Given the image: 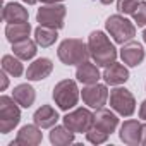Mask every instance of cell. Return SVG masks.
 I'll return each mask as SVG.
<instances>
[{"label":"cell","instance_id":"obj_12","mask_svg":"<svg viewBox=\"0 0 146 146\" xmlns=\"http://www.w3.org/2000/svg\"><path fill=\"white\" fill-rule=\"evenodd\" d=\"M117 125H119V117L112 110L103 108V107L102 108H96L93 127H96V129H100V131H103L107 134H112V132H115Z\"/></svg>","mask_w":146,"mask_h":146},{"label":"cell","instance_id":"obj_29","mask_svg":"<svg viewBox=\"0 0 146 146\" xmlns=\"http://www.w3.org/2000/svg\"><path fill=\"white\" fill-rule=\"evenodd\" d=\"M139 119H143V120H146V100L141 103V107H139Z\"/></svg>","mask_w":146,"mask_h":146},{"label":"cell","instance_id":"obj_33","mask_svg":"<svg viewBox=\"0 0 146 146\" xmlns=\"http://www.w3.org/2000/svg\"><path fill=\"white\" fill-rule=\"evenodd\" d=\"M100 2H102V4H103V5H110V4H112V2H113V0H100Z\"/></svg>","mask_w":146,"mask_h":146},{"label":"cell","instance_id":"obj_25","mask_svg":"<svg viewBox=\"0 0 146 146\" xmlns=\"http://www.w3.org/2000/svg\"><path fill=\"white\" fill-rule=\"evenodd\" d=\"M139 5V0H117V11L119 14H134Z\"/></svg>","mask_w":146,"mask_h":146},{"label":"cell","instance_id":"obj_4","mask_svg":"<svg viewBox=\"0 0 146 146\" xmlns=\"http://www.w3.org/2000/svg\"><path fill=\"white\" fill-rule=\"evenodd\" d=\"M105 28L110 33V36L113 38V41L119 43V45H124V43L131 41L136 36V26H134V23H131L122 14L110 16L105 21Z\"/></svg>","mask_w":146,"mask_h":146},{"label":"cell","instance_id":"obj_21","mask_svg":"<svg viewBox=\"0 0 146 146\" xmlns=\"http://www.w3.org/2000/svg\"><path fill=\"white\" fill-rule=\"evenodd\" d=\"M74 134L76 132H72L65 125H53L52 127V132H50V143L55 144V146L70 144V143H74Z\"/></svg>","mask_w":146,"mask_h":146},{"label":"cell","instance_id":"obj_23","mask_svg":"<svg viewBox=\"0 0 146 146\" xmlns=\"http://www.w3.org/2000/svg\"><path fill=\"white\" fill-rule=\"evenodd\" d=\"M36 46H38V43L28 38V40L12 43V52H14V55L19 57L21 60H31V58L36 55V52H38Z\"/></svg>","mask_w":146,"mask_h":146},{"label":"cell","instance_id":"obj_8","mask_svg":"<svg viewBox=\"0 0 146 146\" xmlns=\"http://www.w3.org/2000/svg\"><path fill=\"white\" fill-rule=\"evenodd\" d=\"M110 108L122 117H131L136 112V98L125 88H113L110 91Z\"/></svg>","mask_w":146,"mask_h":146},{"label":"cell","instance_id":"obj_14","mask_svg":"<svg viewBox=\"0 0 146 146\" xmlns=\"http://www.w3.org/2000/svg\"><path fill=\"white\" fill-rule=\"evenodd\" d=\"M53 70V64L50 58H36L33 64H29L28 70H26V78L28 81H41V79H46Z\"/></svg>","mask_w":146,"mask_h":146},{"label":"cell","instance_id":"obj_9","mask_svg":"<svg viewBox=\"0 0 146 146\" xmlns=\"http://www.w3.org/2000/svg\"><path fill=\"white\" fill-rule=\"evenodd\" d=\"M81 98H83L84 105H88L90 108L96 110V108H102L107 103V100L110 98V95H108V90H107L105 84L95 83V84H86L83 88Z\"/></svg>","mask_w":146,"mask_h":146},{"label":"cell","instance_id":"obj_24","mask_svg":"<svg viewBox=\"0 0 146 146\" xmlns=\"http://www.w3.org/2000/svg\"><path fill=\"white\" fill-rule=\"evenodd\" d=\"M2 69L12 78H21L24 74V65L19 57L16 55H4L2 57Z\"/></svg>","mask_w":146,"mask_h":146},{"label":"cell","instance_id":"obj_27","mask_svg":"<svg viewBox=\"0 0 146 146\" xmlns=\"http://www.w3.org/2000/svg\"><path fill=\"white\" fill-rule=\"evenodd\" d=\"M132 17H134V23L137 26H146V2H139Z\"/></svg>","mask_w":146,"mask_h":146},{"label":"cell","instance_id":"obj_6","mask_svg":"<svg viewBox=\"0 0 146 146\" xmlns=\"http://www.w3.org/2000/svg\"><path fill=\"white\" fill-rule=\"evenodd\" d=\"M65 14H67V7L62 4H43V7H40L36 12V21L41 26L62 29Z\"/></svg>","mask_w":146,"mask_h":146},{"label":"cell","instance_id":"obj_3","mask_svg":"<svg viewBox=\"0 0 146 146\" xmlns=\"http://www.w3.org/2000/svg\"><path fill=\"white\" fill-rule=\"evenodd\" d=\"M79 96L81 93H79L78 83L72 79L58 81L53 88V102L60 110H65V112H69L70 108H74L78 105Z\"/></svg>","mask_w":146,"mask_h":146},{"label":"cell","instance_id":"obj_30","mask_svg":"<svg viewBox=\"0 0 146 146\" xmlns=\"http://www.w3.org/2000/svg\"><path fill=\"white\" fill-rule=\"evenodd\" d=\"M141 144L146 146V124H143L141 127Z\"/></svg>","mask_w":146,"mask_h":146},{"label":"cell","instance_id":"obj_10","mask_svg":"<svg viewBox=\"0 0 146 146\" xmlns=\"http://www.w3.org/2000/svg\"><path fill=\"white\" fill-rule=\"evenodd\" d=\"M41 141H43L41 127L36 124H28L21 127V131L17 132V137L11 143V146H36Z\"/></svg>","mask_w":146,"mask_h":146},{"label":"cell","instance_id":"obj_16","mask_svg":"<svg viewBox=\"0 0 146 146\" xmlns=\"http://www.w3.org/2000/svg\"><path fill=\"white\" fill-rule=\"evenodd\" d=\"M100 78H102V74H100L98 65H96V64H91L90 60L79 64L78 69H76V79H78L79 83H83L84 86H86V84H95V83H98Z\"/></svg>","mask_w":146,"mask_h":146},{"label":"cell","instance_id":"obj_11","mask_svg":"<svg viewBox=\"0 0 146 146\" xmlns=\"http://www.w3.org/2000/svg\"><path fill=\"white\" fill-rule=\"evenodd\" d=\"M120 58L125 65L129 67H137L143 60H144V48L141 43L137 41H127L122 45L120 48Z\"/></svg>","mask_w":146,"mask_h":146},{"label":"cell","instance_id":"obj_28","mask_svg":"<svg viewBox=\"0 0 146 146\" xmlns=\"http://www.w3.org/2000/svg\"><path fill=\"white\" fill-rule=\"evenodd\" d=\"M9 74L2 69V74H0V79H2V86H0V91H5L7 90V86H9V78H7Z\"/></svg>","mask_w":146,"mask_h":146},{"label":"cell","instance_id":"obj_20","mask_svg":"<svg viewBox=\"0 0 146 146\" xmlns=\"http://www.w3.org/2000/svg\"><path fill=\"white\" fill-rule=\"evenodd\" d=\"M29 33H31V24L29 23H12V24L5 26V36L11 43L28 40Z\"/></svg>","mask_w":146,"mask_h":146},{"label":"cell","instance_id":"obj_19","mask_svg":"<svg viewBox=\"0 0 146 146\" xmlns=\"http://www.w3.org/2000/svg\"><path fill=\"white\" fill-rule=\"evenodd\" d=\"M12 98H14L23 108H29V107L35 103V100H36V91H35V88H33L31 84L23 83V84H17V86L14 88Z\"/></svg>","mask_w":146,"mask_h":146},{"label":"cell","instance_id":"obj_1","mask_svg":"<svg viewBox=\"0 0 146 146\" xmlns=\"http://www.w3.org/2000/svg\"><path fill=\"white\" fill-rule=\"evenodd\" d=\"M88 48L93 62L98 67H108L110 64L117 62V48L108 40L103 31H93L88 38Z\"/></svg>","mask_w":146,"mask_h":146},{"label":"cell","instance_id":"obj_32","mask_svg":"<svg viewBox=\"0 0 146 146\" xmlns=\"http://www.w3.org/2000/svg\"><path fill=\"white\" fill-rule=\"evenodd\" d=\"M23 2H24V4H28V5H35L38 0H23Z\"/></svg>","mask_w":146,"mask_h":146},{"label":"cell","instance_id":"obj_26","mask_svg":"<svg viewBox=\"0 0 146 146\" xmlns=\"http://www.w3.org/2000/svg\"><path fill=\"white\" fill-rule=\"evenodd\" d=\"M108 136H110V134H107V132H103V131H100V129H96V127H91V129L86 132V139H88L91 144H102V143H105V141L108 139Z\"/></svg>","mask_w":146,"mask_h":146},{"label":"cell","instance_id":"obj_34","mask_svg":"<svg viewBox=\"0 0 146 146\" xmlns=\"http://www.w3.org/2000/svg\"><path fill=\"white\" fill-rule=\"evenodd\" d=\"M143 40H144V43H146V29L143 31Z\"/></svg>","mask_w":146,"mask_h":146},{"label":"cell","instance_id":"obj_15","mask_svg":"<svg viewBox=\"0 0 146 146\" xmlns=\"http://www.w3.org/2000/svg\"><path fill=\"white\" fill-rule=\"evenodd\" d=\"M103 81L110 86H119V84H124L127 79H129V70L125 65L119 64V62H113L110 64L108 67H105L103 70Z\"/></svg>","mask_w":146,"mask_h":146},{"label":"cell","instance_id":"obj_2","mask_svg":"<svg viewBox=\"0 0 146 146\" xmlns=\"http://www.w3.org/2000/svg\"><path fill=\"white\" fill-rule=\"evenodd\" d=\"M57 55H58V58L64 65H79V64L86 62L91 57L88 43H84L83 40H78V38L64 40L58 45Z\"/></svg>","mask_w":146,"mask_h":146},{"label":"cell","instance_id":"obj_31","mask_svg":"<svg viewBox=\"0 0 146 146\" xmlns=\"http://www.w3.org/2000/svg\"><path fill=\"white\" fill-rule=\"evenodd\" d=\"M41 4H60V2H64V0H40Z\"/></svg>","mask_w":146,"mask_h":146},{"label":"cell","instance_id":"obj_22","mask_svg":"<svg viewBox=\"0 0 146 146\" xmlns=\"http://www.w3.org/2000/svg\"><path fill=\"white\" fill-rule=\"evenodd\" d=\"M57 31L58 29H53V28H48V26H41L40 24L35 29V41L38 43V46L48 48V46H52L57 41V38H58Z\"/></svg>","mask_w":146,"mask_h":146},{"label":"cell","instance_id":"obj_7","mask_svg":"<svg viewBox=\"0 0 146 146\" xmlns=\"http://www.w3.org/2000/svg\"><path fill=\"white\" fill-rule=\"evenodd\" d=\"M64 125L69 127L72 132H88L95 124V113H91L90 108H74L72 112H67L64 115Z\"/></svg>","mask_w":146,"mask_h":146},{"label":"cell","instance_id":"obj_5","mask_svg":"<svg viewBox=\"0 0 146 146\" xmlns=\"http://www.w3.org/2000/svg\"><path fill=\"white\" fill-rule=\"evenodd\" d=\"M19 103L7 95L0 96V132L9 134L19 122H21V110Z\"/></svg>","mask_w":146,"mask_h":146},{"label":"cell","instance_id":"obj_18","mask_svg":"<svg viewBox=\"0 0 146 146\" xmlns=\"http://www.w3.org/2000/svg\"><path fill=\"white\" fill-rule=\"evenodd\" d=\"M2 19L7 24H12V23H28L29 14H28V9H24L21 4L12 2V4H5L4 5Z\"/></svg>","mask_w":146,"mask_h":146},{"label":"cell","instance_id":"obj_17","mask_svg":"<svg viewBox=\"0 0 146 146\" xmlns=\"http://www.w3.org/2000/svg\"><path fill=\"white\" fill-rule=\"evenodd\" d=\"M57 120H58V112L52 105H41L33 115V122L41 129H52L57 124Z\"/></svg>","mask_w":146,"mask_h":146},{"label":"cell","instance_id":"obj_13","mask_svg":"<svg viewBox=\"0 0 146 146\" xmlns=\"http://www.w3.org/2000/svg\"><path fill=\"white\" fill-rule=\"evenodd\" d=\"M141 127H143V124L137 122V120H134V119L125 120L120 125V132H119L120 141L125 143V144H129V146L141 144Z\"/></svg>","mask_w":146,"mask_h":146}]
</instances>
